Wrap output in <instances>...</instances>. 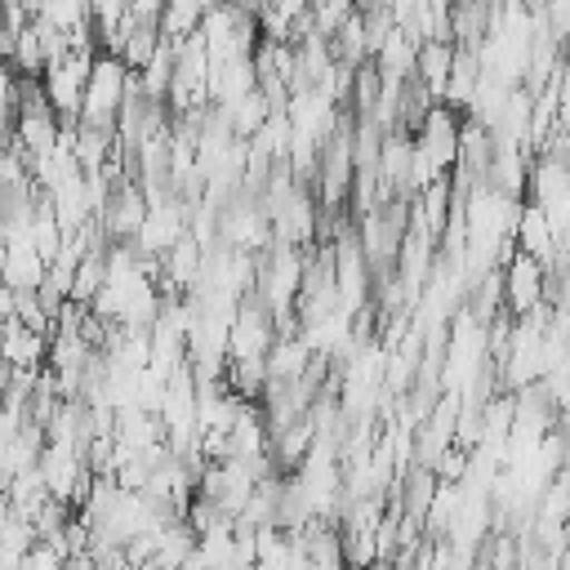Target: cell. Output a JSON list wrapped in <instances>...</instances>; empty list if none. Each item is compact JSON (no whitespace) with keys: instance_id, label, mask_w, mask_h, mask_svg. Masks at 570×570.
I'll use <instances>...</instances> for the list:
<instances>
[{"instance_id":"1","label":"cell","mask_w":570,"mask_h":570,"mask_svg":"<svg viewBox=\"0 0 570 570\" xmlns=\"http://www.w3.org/2000/svg\"><path fill=\"white\" fill-rule=\"evenodd\" d=\"M129 76H134V71H129L116 53H94L89 76H85V94H80L76 125H85V129H102V134H116V116H120V102H125V85H129Z\"/></svg>"},{"instance_id":"2","label":"cell","mask_w":570,"mask_h":570,"mask_svg":"<svg viewBox=\"0 0 570 570\" xmlns=\"http://www.w3.org/2000/svg\"><path fill=\"white\" fill-rule=\"evenodd\" d=\"M89 62L94 53L89 49H67L58 62H49L40 71V94L49 102V111L58 116L62 129L76 125V111H80V94H85V76H89Z\"/></svg>"},{"instance_id":"3","label":"cell","mask_w":570,"mask_h":570,"mask_svg":"<svg viewBox=\"0 0 570 570\" xmlns=\"http://www.w3.org/2000/svg\"><path fill=\"white\" fill-rule=\"evenodd\" d=\"M499 285H503V303L512 316H525L530 307L543 303V263L512 249L503 263H499Z\"/></svg>"},{"instance_id":"4","label":"cell","mask_w":570,"mask_h":570,"mask_svg":"<svg viewBox=\"0 0 570 570\" xmlns=\"http://www.w3.org/2000/svg\"><path fill=\"white\" fill-rule=\"evenodd\" d=\"M45 352H49V338L36 334L31 325H22L18 316H4L0 321V361L9 370H40L45 365Z\"/></svg>"},{"instance_id":"5","label":"cell","mask_w":570,"mask_h":570,"mask_svg":"<svg viewBox=\"0 0 570 570\" xmlns=\"http://www.w3.org/2000/svg\"><path fill=\"white\" fill-rule=\"evenodd\" d=\"M512 249H521V254H530V258L548 263V258L561 249V240L552 236L548 218H543L534 205H517V223H512Z\"/></svg>"},{"instance_id":"6","label":"cell","mask_w":570,"mask_h":570,"mask_svg":"<svg viewBox=\"0 0 570 570\" xmlns=\"http://www.w3.org/2000/svg\"><path fill=\"white\" fill-rule=\"evenodd\" d=\"M450 62H454V45L450 40H419V49H414V80L428 89L432 102H441Z\"/></svg>"},{"instance_id":"7","label":"cell","mask_w":570,"mask_h":570,"mask_svg":"<svg viewBox=\"0 0 570 570\" xmlns=\"http://www.w3.org/2000/svg\"><path fill=\"white\" fill-rule=\"evenodd\" d=\"M307 361H312V352H307V343L298 334H276L272 347H267V356H263L272 383H294L307 370Z\"/></svg>"},{"instance_id":"8","label":"cell","mask_w":570,"mask_h":570,"mask_svg":"<svg viewBox=\"0 0 570 570\" xmlns=\"http://www.w3.org/2000/svg\"><path fill=\"white\" fill-rule=\"evenodd\" d=\"M102 281H107V245H94V249H89V254L76 263V272H71V285H67V303H80V307H89V303L98 298Z\"/></svg>"},{"instance_id":"9","label":"cell","mask_w":570,"mask_h":570,"mask_svg":"<svg viewBox=\"0 0 570 570\" xmlns=\"http://www.w3.org/2000/svg\"><path fill=\"white\" fill-rule=\"evenodd\" d=\"M191 552H196V534L187 530V521H183V517L156 530V548H151V561H156L160 570H178V566H183Z\"/></svg>"},{"instance_id":"10","label":"cell","mask_w":570,"mask_h":570,"mask_svg":"<svg viewBox=\"0 0 570 570\" xmlns=\"http://www.w3.org/2000/svg\"><path fill=\"white\" fill-rule=\"evenodd\" d=\"M13 98H18V76L9 71V62H0V147L13 134Z\"/></svg>"},{"instance_id":"11","label":"cell","mask_w":570,"mask_h":570,"mask_svg":"<svg viewBox=\"0 0 570 570\" xmlns=\"http://www.w3.org/2000/svg\"><path fill=\"white\" fill-rule=\"evenodd\" d=\"M62 570H98V566H94V561L80 552V557H67V561H62Z\"/></svg>"},{"instance_id":"12","label":"cell","mask_w":570,"mask_h":570,"mask_svg":"<svg viewBox=\"0 0 570 570\" xmlns=\"http://www.w3.org/2000/svg\"><path fill=\"white\" fill-rule=\"evenodd\" d=\"M125 570H160L156 561H142V566H125Z\"/></svg>"}]
</instances>
